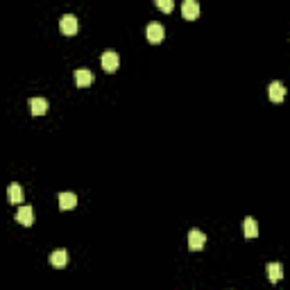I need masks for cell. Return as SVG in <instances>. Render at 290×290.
<instances>
[{
    "mask_svg": "<svg viewBox=\"0 0 290 290\" xmlns=\"http://www.w3.org/2000/svg\"><path fill=\"white\" fill-rule=\"evenodd\" d=\"M145 36H148L150 43H161V41H163V36H166V30H163V25H161V23L152 21V23H148Z\"/></svg>",
    "mask_w": 290,
    "mask_h": 290,
    "instance_id": "obj_1",
    "label": "cell"
},
{
    "mask_svg": "<svg viewBox=\"0 0 290 290\" xmlns=\"http://www.w3.org/2000/svg\"><path fill=\"white\" fill-rule=\"evenodd\" d=\"M59 27H61V32H64V34L73 36L77 32V27H79V25H77V16H75V14H64V16H61V21H59Z\"/></svg>",
    "mask_w": 290,
    "mask_h": 290,
    "instance_id": "obj_2",
    "label": "cell"
},
{
    "mask_svg": "<svg viewBox=\"0 0 290 290\" xmlns=\"http://www.w3.org/2000/svg\"><path fill=\"white\" fill-rule=\"evenodd\" d=\"M120 66V57L118 53H113V50H107V53H102V68L107 73H113L116 68Z\"/></svg>",
    "mask_w": 290,
    "mask_h": 290,
    "instance_id": "obj_3",
    "label": "cell"
},
{
    "mask_svg": "<svg viewBox=\"0 0 290 290\" xmlns=\"http://www.w3.org/2000/svg\"><path fill=\"white\" fill-rule=\"evenodd\" d=\"M204 243H207V236H204V231H200V229H190V231H188V247L193 249V252L202 249V247H204Z\"/></svg>",
    "mask_w": 290,
    "mask_h": 290,
    "instance_id": "obj_4",
    "label": "cell"
},
{
    "mask_svg": "<svg viewBox=\"0 0 290 290\" xmlns=\"http://www.w3.org/2000/svg\"><path fill=\"white\" fill-rule=\"evenodd\" d=\"M267 95H270V100L272 102H284L286 86L281 82H270V86H267Z\"/></svg>",
    "mask_w": 290,
    "mask_h": 290,
    "instance_id": "obj_5",
    "label": "cell"
},
{
    "mask_svg": "<svg viewBox=\"0 0 290 290\" xmlns=\"http://www.w3.org/2000/svg\"><path fill=\"white\" fill-rule=\"evenodd\" d=\"M182 14L186 21H195V18L200 16V5H197L195 0H186L182 5Z\"/></svg>",
    "mask_w": 290,
    "mask_h": 290,
    "instance_id": "obj_6",
    "label": "cell"
},
{
    "mask_svg": "<svg viewBox=\"0 0 290 290\" xmlns=\"http://www.w3.org/2000/svg\"><path fill=\"white\" fill-rule=\"evenodd\" d=\"M93 79H95V77H93V73H91L89 68H77V71H75V82H77V86H89Z\"/></svg>",
    "mask_w": 290,
    "mask_h": 290,
    "instance_id": "obj_7",
    "label": "cell"
},
{
    "mask_svg": "<svg viewBox=\"0 0 290 290\" xmlns=\"http://www.w3.org/2000/svg\"><path fill=\"white\" fill-rule=\"evenodd\" d=\"M16 220L21 222V225L30 227L32 222H34V213H32V207H21L16 211Z\"/></svg>",
    "mask_w": 290,
    "mask_h": 290,
    "instance_id": "obj_8",
    "label": "cell"
},
{
    "mask_svg": "<svg viewBox=\"0 0 290 290\" xmlns=\"http://www.w3.org/2000/svg\"><path fill=\"white\" fill-rule=\"evenodd\" d=\"M77 207V195L75 193H59V209L61 211H68V209Z\"/></svg>",
    "mask_w": 290,
    "mask_h": 290,
    "instance_id": "obj_9",
    "label": "cell"
},
{
    "mask_svg": "<svg viewBox=\"0 0 290 290\" xmlns=\"http://www.w3.org/2000/svg\"><path fill=\"white\" fill-rule=\"evenodd\" d=\"M50 263H53L54 267H64L66 263H68V252H66V249H54L53 254H50Z\"/></svg>",
    "mask_w": 290,
    "mask_h": 290,
    "instance_id": "obj_10",
    "label": "cell"
},
{
    "mask_svg": "<svg viewBox=\"0 0 290 290\" xmlns=\"http://www.w3.org/2000/svg\"><path fill=\"white\" fill-rule=\"evenodd\" d=\"M30 109L34 116H43L48 111V100L46 98H32L30 100Z\"/></svg>",
    "mask_w": 290,
    "mask_h": 290,
    "instance_id": "obj_11",
    "label": "cell"
},
{
    "mask_svg": "<svg viewBox=\"0 0 290 290\" xmlns=\"http://www.w3.org/2000/svg\"><path fill=\"white\" fill-rule=\"evenodd\" d=\"M265 270H267V279L270 281H279V279L284 277V265L281 263H267Z\"/></svg>",
    "mask_w": 290,
    "mask_h": 290,
    "instance_id": "obj_12",
    "label": "cell"
},
{
    "mask_svg": "<svg viewBox=\"0 0 290 290\" xmlns=\"http://www.w3.org/2000/svg\"><path fill=\"white\" fill-rule=\"evenodd\" d=\"M243 229H245V236H247V238H256V236H259V222H256L254 218H245Z\"/></svg>",
    "mask_w": 290,
    "mask_h": 290,
    "instance_id": "obj_13",
    "label": "cell"
},
{
    "mask_svg": "<svg viewBox=\"0 0 290 290\" xmlns=\"http://www.w3.org/2000/svg\"><path fill=\"white\" fill-rule=\"evenodd\" d=\"M7 195H9V202L18 204V202H23V188H21L18 184H12V186L7 188Z\"/></svg>",
    "mask_w": 290,
    "mask_h": 290,
    "instance_id": "obj_14",
    "label": "cell"
},
{
    "mask_svg": "<svg viewBox=\"0 0 290 290\" xmlns=\"http://www.w3.org/2000/svg\"><path fill=\"white\" fill-rule=\"evenodd\" d=\"M157 7H159L161 12H172V9H175V2H172V0H157Z\"/></svg>",
    "mask_w": 290,
    "mask_h": 290,
    "instance_id": "obj_15",
    "label": "cell"
}]
</instances>
